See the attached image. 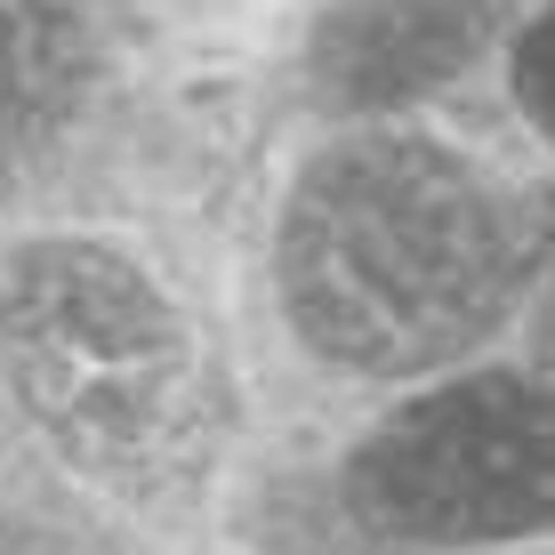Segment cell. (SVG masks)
<instances>
[{"label": "cell", "mask_w": 555, "mask_h": 555, "mask_svg": "<svg viewBox=\"0 0 555 555\" xmlns=\"http://www.w3.org/2000/svg\"><path fill=\"white\" fill-rule=\"evenodd\" d=\"M282 291L347 371H427L467 347L507 291L491 194L418 138H354L306 169L282 225Z\"/></svg>", "instance_id": "cell-1"}, {"label": "cell", "mask_w": 555, "mask_h": 555, "mask_svg": "<svg viewBox=\"0 0 555 555\" xmlns=\"http://www.w3.org/2000/svg\"><path fill=\"white\" fill-rule=\"evenodd\" d=\"M540 378L555 387V298H547V322H540Z\"/></svg>", "instance_id": "cell-7"}, {"label": "cell", "mask_w": 555, "mask_h": 555, "mask_svg": "<svg viewBox=\"0 0 555 555\" xmlns=\"http://www.w3.org/2000/svg\"><path fill=\"white\" fill-rule=\"evenodd\" d=\"M515 89H524L531 121H540L547 138H555V9L524 33V49H515Z\"/></svg>", "instance_id": "cell-6"}, {"label": "cell", "mask_w": 555, "mask_h": 555, "mask_svg": "<svg viewBox=\"0 0 555 555\" xmlns=\"http://www.w3.org/2000/svg\"><path fill=\"white\" fill-rule=\"evenodd\" d=\"M89 73L81 0H0V169L73 113Z\"/></svg>", "instance_id": "cell-5"}, {"label": "cell", "mask_w": 555, "mask_h": 555, "mask_svg": "<svg viewBox=\"0 0 555 555\" xmlns=\"http://www.w3.org/2000/svg\"><path fill=\"white\" fill-rule=\"evenodd\" d=\"M483 41V0H347L314 33V81L338 105H403Z\"/></svg>", "instance_id": "cell-4"}, {"label": "cell", "mask_w": 555, "mask_h": 555, "mask_svg": "<svg viewBox=\"0 0 555 555\" xmlns=\"http://www.w3.org/2000/svg\"><path fill=\"white\" fill-rule=\"evenodd\" d=\"M354 507L403 540H507L555 524V387L459 378L362 443Z\"/></svg>", "instance_id": "cell-3"}, {"label": "cell", "mask_w": 555, "mask_h": 555, "mask_svg": "<svg viewBox=\"0 0 555 555\" xmlns=\"http://www.w3.org/2000/svg\"><path fill=\"white\" fill-rule=\"evenodd\" d=\"M0 362L73 467L169 483L209 443V387L169 298L98 242H33L0 282Z\"/></svg>", "instance_id": "cell-2"}]
</instances>
